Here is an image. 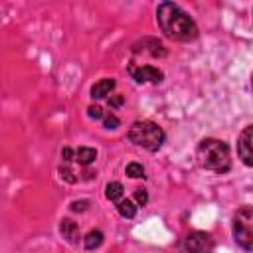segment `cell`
<instances>
[{
  "mask_svg": "<svg viewBox=\"0 0 253 253\" xmlns=\"http://www.w3.org/2000/svg\"><path fill=\"white\" fill-rule=\"evenodd\" d=\"M128 73L136 83H160L162 81V71L154 65H130Z\"/></svg>",
  "mask_w": 253,
  "mask_h": 253,
  "instance_id": "7",
  "label": "cell"
},
{
  "mask_svg": "<svg viewBox=\"0 0 253 253\" xmlns=\"http://www.w3.org/2000/svg\"><path fill=\"white\" fill-rule=\"evenodd\" d=\"M115 89V79H101V81H97L93 87H91V97L93 99H103V97H107V95H111V91Z\"/></svg>",
  "mask_w": 253,
  "mask_h": 253,
  "instance_id": "9",
  "label": "cell"
},
{
  "mask_svg": "<svg viewBox=\"0 0 253 253\" xmlns=\"http://www.w3.org/2000/svg\"><path fill=\"white\" fill-rule=\"evenodd\" d=\"M59 231H61V235H63L69 243H75L77 237H79V227H77V223L71 221V219H61V223H59Z\"/></svg>",
  "mask_w": 253,
  "mask_h": 253,
  "instance_id": "10",
  "label": "cell"
},
{
  "mask_svg": "<svg viewBox=\"0 0 253 253\" xmlns=\"http://www.w3.org/2000/svg\"><path fill=\"white\" fill-rule=\"evenodd\" d=\"M237 154L245 166H253V125L241 130L237 138Z\"/></svg>",
  "mask_w": 253,
  "mask_h": 253,
  "instance_id": "6",
  "label": "cell"
},
{
  "mask_svg": "<svg viewBox=\"0 0 253 253\" xmlns=\"http://www.w3.org/2000/svg\"><path fill=\"white\" fill-rule=\"evenodd\" d=\"M109 105H111V107H119V105H123V97H121V95H113V97L109 99Z\"/></svg>",
  "mask_w": 253,
  "mask_h": 253,
  "instance_id": "21",
  "label": "cell"
},
{
  "mask_svg": "<svg viewBox=\"0 0 253 253\" xmlns=\"http://www.w3.org/2000/svg\"><path fill=\"white\" fill-rule=\"evenodd\" d=\"M105 196L111 200V202H121L123 200V184L121 182H109L107 188H105Z\"/></svg>",
  "mask_w": 253,
  "mask_h": 253,
  "instance_id": "13",
  "label": "cell"
},
{
  "mask_svg": "<svg viewBox=\"0 0 253 253\" xmlns=\"http://www.w3.org/2000/svg\"><path fill=\"white\" fill-rule=\"evenodd\" d=\"M73 156H75V152H73L69 146H65V148L61 150V158H63V162H65V164H69V162L73 160Z\"/></svg>",
  "mask_w": 253,
  "mask_h": 253,
  "instance_id": "20",
  "label": "cell"
},
{
  "mask_svg": "<svg viewBox=\"0 0 253 253\" xmlns=\"http://www.w3.org/2000/svg\"><path fill=\"white\" fill-rule=\"evenodd\" d=\"M134 200H136V204H138V206H144V204L148 202V194L140 188V190H136V192H134Z\"/></svg>",
  "mask_w": 253,
  "mask_h": 253,
  "instance_id": "19",
  "label": "cell"
},
{
  "mask_svg": "<svg viewBox=\"0 0 253 253\" xmlns=\"http://www.w3.org/2000/svg\"><path fill=\"white\" fill-rule=\"evenodd\" d=\"M117 210H119V213L123 215V217H126V219H130V217H134L136 215V204L132 202V200H121L119 204H117Z\"/></svg>",
  "mask_w": 253,
  "mask_h": 253,
  "instance_id": "12",
  "label": "cell"
},
{
  "mask_svg": "<svg viewBox=\"0 0 253 253\" xmlns=\"http://www.w3.org/2000/svg\"><path fill=\"white\" fill-rule=\"evenodd\" d=\"M132 51H134V53H148V55H152V57H164V55H166L164 45H162L158 40H154V38H144V40L136 42V43L132 45Z\"/></svg>",
  "mask_w": 253,
  "mask_h": 253,
  "instance_id": "8",
  "label": "cell"
},
{
  "mask_svg": "<svg viewBox=\"0 0 253 253\" xmlns=\"http://www.w3.org/2000/svg\"><path fill=\"white\" fill-rule=\"evenodd\" d=\"M213 239L206 231H192L180 243V253H211Z\"/></svg>",
  "mask_w": 253,
  "mask_h": 253,
  "instance_id": "5",
  "label": "cell"
},
{
  "mask_svg": "<svg viewBox=\"0 0 253 253\" xmlns=\"http://www.w3.org/2000/svg\"><path fill=\"white\" fill-rule=\"evenodd\" d=\"M196 156H198V162H200L202 168L217 172V174L227 172L229 166H231L229 146L223 140H217V138H204L198 144Z\"/></svg>",
  "mask_w": 253,
  "mask_h": 253,
  "instance_id": "2",
  "label": "cell"
},
{
  "mask_svg": "<svg viewBox=\"0 0 253 253\" xmlns=\"http://www.w3.org/2000/svg\"><path fill=\"white\" fill-rule=\"evenodd\" d=\"M128 138L136 146L154 152L164 142V130L156 123H152V121H136L128 128Z\"/></svg>",
  "mask_w": 253,
  "mask_h": 253,
  "instance_id": "3",
  "label": "cell"
},
{
  "mask_svg": "<svg viewBox=\"0 0 253 253\" xmlns=\"http://www.w3.org/2000/svg\"><path fill=\"white\" fill-rule=\"evenodd\" d=\"M251 87H253V77H251Z\"/></svg>",
  "mask_w": 253,
  "mask_h": 253,
  "instance_id": "23",
  "label": "cell"
},
{
  "mask_svg": "<svg viewBox=\"0 0 253 253\" xmlns=\"http://www.w3.org/2000/svg\"><path fill=\"white\" fill-rule=\"evenodd\" d=\"M87 111H89V117L95 119V121H101V119L105 117V115H103V109H101L99 105H91Z\"/></svg>",
  "mask_w": 253,
  "mask_h": 253,
  "instance_id": "17",
  "label": "cell"
},
{
  "mask_svg": "<svg viewBox=\"0 0 253 253\" xmlns=\"http://www.w3.org/2000/svg\"><path fill=\"white\" fill-rule=\"evenodd\" d=\"M156 20L160 30L176 42H192L198 38L196 22L174 2H162L156 8Z\"/></svg>",
  "mask_w": 253,
  "mask_h": 253,
  "instance_id": "1",
  "label": "cell"
},
{
  "mask_svg": "<svg viewBox=\"0 0 253 253\" xmlns=\"http://www.w3.org/2000/svg\"><path fill=\"white\" fill-rule=\"evenodd\" d=\"M103 125H105V128H117L121 125V121L115 115H105L103 117Z\"/></svg>",
  "mask_w": 253,
  "mask_h": 253,
  "instance_id": "16",
  "label": "cell"
},
{
  "mask_svg": "<svg viewBox=\"0 0 253 253\" xmlns=\"http://www.w3.org/2000/svg\"><path fill=\"white\" fill-rule=\"evenodd\" d=\"M83 239H85V249H97V247L103 243V231L91 229Z\"/></svg>",
  "mask_w": 253,
  "mask_h": 253,
  "instance_id": "14",
  "label": "cell"
},
{
  "mask_svg": "<svg viewBox=\"0 0 253 253\" xmlns=\"http://www.w3.org/2000/svg\"><path fill=\"white\" fill-rule=\"evenodd\" d=\"M85 206H87V202H73L71 204V210L73 211H79V210H85Z\"/></svg>",
  "mask_w": 253,
  "mask_h": 253,
  "instance_id": "22",
  "label": "cell"
},
{
  "mask_svg": "<svg viewBox=\"0 0 253 253\" xmlns=\"http://www.w3.org/2000/svg\"><path fill=\"white\" fill-rule=\"evenodd\" d=\"M126 174L130 178H144V168L138 162H128L126 164Z\"/></svg>",
  "mask_w": 253,
  "mask_h": 253,
  "instance_id": "15",
  "label": "cell"
},
{
  "mask_svg": "<svg viewBox=\"0 0 253 253\" xmlns=\"http://www.w3.org/2000/svg\"><path fill=\"white\" fill-rule=\"evenodd\" d=\"M59 172H61V178H65L67 182H75V180H77V176H73V170H71L67 164H65V166H61V168H59Z\"/></svg>",
  "mask_w": 253,
  "mask_h": 253,
  "instance_id": "18",
  "label": "cell"
},
{
  "mask_svg": "<svg viewBox=\"0 0 253 253\" xmlns=\"http://www.w3.org/2000/svg\"><path fill=\"white\" fill-rule=\"evenodd\" d=\"M233 239L245 251H253V208H239L233 217Z\"/></svg>",
  "mask_w": 253,
  "mask_h": 253,
  "instance_id": "4",
  "label": "cell"
},
{
  "mask_svg": "<svg viewBox=\"0 0 253 253\" xmlns=\"http://www.w3.org/2000/svg\"><path fill=\"white\" fill-rule=\"evenodd\" d=\"M95 158H97V150L91 148V146H79V148L75 150V160H77L79 164H83V166L95 162Z\"/></svg>",
  "mask_w": 253,
  "mask_h": 253,
  "instance_id": "11",
  "label": "cell"
}]
</instances>
